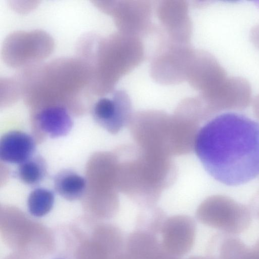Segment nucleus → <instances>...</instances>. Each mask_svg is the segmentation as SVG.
Wrapping results in <instances>:
<instances>
[{
	"instance_id": "2",
	"label": "nucleus",
	"mask_w": 259,
	"mask_h": 259,
	"mask_svg": "<svg viewBox=\"0 0 259 259\" xmlns=\"http://www.w3.org/2000/svg\"><path fill=\"white\" fill-rule=\"evenodd\" d=\"M15 77L24 101L39 108L81 106L94 96L91 68L77 56L31 65L20 69Z\"/></svg>"
},
{
	"instance_id": "5",
	"label": "nucleus",
	"mask_w": 259,
	"mask_h": 259,
	"mask_svg": "<svg viewBox=\"0 0 259 259\" xmlns=\"http://www.w3.org/2000/svg\"><path fill=\"white\" fill-rule=\"evenodd\" d=\"M131 135L140 149L148 153L171 156L169 146L170 119L144 117L131 119Z\"/></svg>"
},
{
	"instance_id": "4",
	"label": "nucleus",
	"mask_w": 259,
	"mask_h": 259,
	"mask_svg": "<svg viewBox=\"0 0 259 259\" xmlns=\"http://www.w3.org/2000/svg\"><path fill=\"white\" fill-rule=\"evenodd\" d=\"M54 47L53 38L44 30H17L4 39L1 57L8 67L21 69L42 62Z\"/></svg>"
},
{
	"instance_id": "8",
	"label": "nucleus",
	"mask_w": 259,
	"mask_h": 259,
	"mask_svg": "<svg viewBox=\"0 0 259 259\" xmlns=\"http://www.w3.org/2000/svg\"><path fill=\"white\" fill-rule=\"evenodd\" d=\"M200 212L218 223L225 225V228L235 227V225H246L250 220L249 210L244 205L232 198L215 195L207 198L200 207Z\"/></svg>"
},
{
	"instance_id": "11",
	"label": "nucleus",
	"mask_w": 259,
	"mask_h": 259,
	"mask_svg": "<svg viewBox=\"0 0 259 259\" xmlns=\"http://www.w3.org/2000/svg\"><path fill=\"white\" fill-rule=\"evenodd\" d=\"M56 192L64 199L73 201L79 199L86 189V180L76 171L64 169L59 172L54 179Z\"/></svg>"
},
{
	"instance_id": "12",
	"label": "nucleus",
	"mask_w": 259,
	"mask_h": 259,
	"mask_svg": "<svg viewBox=\"0 0 259 259\" xmlns=\"http://www.w3.org/2000/svg\"><path fill=\"white\" fill-rule=\"evenodd\" d=\"M47 165L39 155H33L18 165L15 172L17 178L24 184L35 186L47 176Z\"/></svg>"
},
{
	"instance_id": "7",
	"label": "nucleus",
	"mask_w": 259,
	"mask_h": 259,
	"mask_svg": "<svg viewBox=\"0 0 259 259\" xmlns=\"http://www.w3.org/2000/svg\"><path fill=\"white\" fill-rule=\"evenodd\" d=\"M131 104L122 93L115 92L110 97H102L92 108L94 120L111 134H116L129 124Z\"/></svg>"
},
{
	"instance_id": "10",
	"label": "nucleus",
	"mask_w": 259,
	"mask_h": 259,
	"mask_svg": "<svg viewBox=\"0 0 259 259\" xmlns=\"http://www.w3.org/2000/svg\"><path fill=\"white\" fill-rule=\"evenodd\" d=\"M34 118L40 130L52 138L67 135L73 126V120L68 109L62 106L40 108Z\"/></svg>"
},
{
	"instance_id": "13",
	"label": "nucleus",
	"mask_w": 259,
	"mask_h": 259,
	"mask_svg": "<svg viewBox=\"0 0 259 259\" xmlns=\"http://www.w3.org/2000/svg\"><path fill=\"white\" fill-rule=\"evenodd\" d=\"M55 195L51 190L44 188H36L29 194L27 200V209L31 215L40 218L52 210Z\"/></svg>"
},
{
	"instance_id": "14",
	"label": "nucleus",
	"mask_w": 259,
	"mask_h": 259,
	"mask_svg": "<svg viewBox=\"0 0 259 259\" xmlns=\"http://www.w3.org/2000/svg\"><path fill=\"white\" fill-rule=\"evenodd\" d=\"M1 101L13 102L21 97V93L18 83L14 76L12 77H1Z\"/></svg>"
},
{
	"instance_id": "18",
	"label": "nucleus",
	"mask_w": 259,
	"mask_h": 259,
	"mask_svg": "<svg viewBox=\"0 0 259 259\" xmlns=\"http://www.w3.org/2000/svg\"><path fill=\"white\" fill-rule=\"evenodd\" d=\"M58 259H62V258H58Z\"/></svg>"
},
{
	"instance_id": "17",
	"label": "nucleus",
	"mask_w": 259,
	"mask_h": 259,
	"mask_svg": "<svg viewBox=\"0 0 259 259\" xmlns=\"http://www.w3.org/2000/svg\"><path fill=\"white\" fill-rule=\"evenodd\" d=\"M252 106L253 114L259 121V94L252 100Z\"/></svg>"
},
{
	"instance_id": "3",
	"label": "nucleus",
	"mask_w": 259,
	"mask_h": 259,
	"mask_svg": "<svg viewBox=\"0 0 259 259\" xmlns=\"http://www.w3.org/2000/svg\"><path fill=\"white\" fill-rule=\"evenodd\" d=\"M124 151L118 171L121 191L138 203L155 202L176 179L171 157L147 153L137 146L125 147Z\"/></svg>"
},
{
	"instance_id": "16",
	"label": "nucleus",
	"mask_w": 259,
	"mask_h": 259,
	"mask_svg": "<svg viewBox=\"0 0 259 259\" xmlns=\"http://www.w3.org/2000/svg\"><path fill=\"white\" fill-rule=\"evenodd\" d=\"M250 39L253 44L259 49V25L254 26L251 29Z\"/></svg>"
},
{
	"instance_id": "9",
	"label": "nucleus",
	"mask_w": 259,
	"mask_h": 259,
	"mask_svg": "<svg viewBox=\"0 0 259 259\" xmlns=\"http://www.w3.org/2000/svg\"><path fill=\"white\" fill-rule=\"evenodd\" d=\"M36 145L33 138L21 131L4 134L0 140V158L4 162L20 164L34 155Z\"/></svg>"
},
{
	"instance_id": "1",
	"label": "nucleus",
	"mask_w": 259,
	"mask_h": 259,
	"mask_svg": "<svg viewBox=\"0 0 259 259\" xmlns=\"http://www.w3.org/2000/svg\"><path fill=\"white\" fill-rule=\"evenodd\" d=\"M194 151L216 181L245 184L259 176V123L240 113H219L201 125Z\"/></svg>"
},
{
	"instance_id": "15",
	"label": "nucleus",
	"mask_w": 259,
	"mask_h": 259,
	"mask_svg": "<svg viewBox=\"0 0 259 259\" xmlns=\"http://www.w3.org/2000/svg\"><path fill=\"white\" fill-rule=\"evenodd\" d=\"M11 7L15 11L25 13L34 9L37 5V1H27L25 4H21V1H9Z\"/></svg>"
},
{
	"instance_id": "6",
	"label": "nucleus",
	"mask_w": 259,
	"mask_h": 259,
	"mask_svg": "<svg viewBox=\"0 0 259 259\" xmlns=\"http://www.w3.org/2000/svg\"><path fill=\"white\" fill-rule=\"evenodd\" d=\"M251 101L249 82L241 77H231L211 90L206 110L210 115L214 116L222 111L243 110Z\"/></svg>"
}]
</instances>
